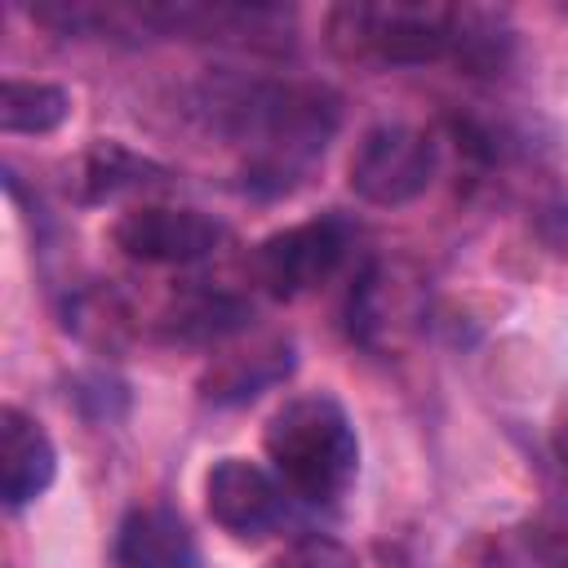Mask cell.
Listing matches in <instances>:
<instances>
[{
	"label": "cell",
	"instance_id": "obj_1",
	"mask_svg": "<svg viewBox=\"0 0 568 568\" xmlns=\"http://www.w3.org/2000/svg\"><path fill=\"white\" fill-rule=\"evenodd\" d=\"M266 457L284 488L311 506H333L359 470V439L333 395H297L266 422Z\"/></svg>",
	"mask_w": 568,
	"mask_h": 568
},
{
	"label": "cell",
	"instance_id": "obj_2",
	"mask_svg": "<svg viewBox=\"0 0 568 568\" xmlns=\"http://www.w3.org/2000/svg\"><path fill=\"white\" fill-rule=\"evenodd\" d=\"M222 115L231 133L253 146V173L288 186V178L328 146L337 98L306 84H248L222 102Z\"/></svg>",
	"mask_w": 568,
	"mask_h": 568
},
{
	"label": "cell",
	"instance_id": "obj_3",
	"mask_svg": "<svg viewBox=\"0 0 568 568\" xmlns=\"http://www.w3.org/2000/svg\"><path fill=\"white\" fill-rule=\"evenodd\" d=\"M466 9L426 0H377L337 4L328 13V44L351 62L422 67L439 58H462Z\"/></svg>",
	"mask_w": 568,
	"mask_h": 568
},
{
	"label": "cell",
	"instance_id": "obj_4",
	"mask_svg": "<svg viewBox=\"0 0 568 568\" xmlns=\"http://www.w3.org/2000/svg\"><path fill=\"white\" fill-rule=\"evenodd\" d=\"M351 248V226L342 217H311L297 226H284L275 235H266L253 248V280L271 293V297H302L311 288H320L324 280H333V271L346 262Z\"/></svg>",
	"mask_w": 568,
	"mask_h": 568
},
{
	"label": "cell",
	"instance_id": "obj_5",
	"mask_svg": "<svg viewBox=\"0 0 568 568\" xmlns=\"http://www.w3.org/2000/svg\"><path fill=\"white\" fill-rule=\"evenodd\" d=\"M351 191L368 204L395 209L417 200L435 178V142L408 124H377L351 155Z\"/></svg>",
	"mask_w": 568,
	"mask_h": 568
},
{
	"label": "cell",
	"instance_id": "obj_6",
	"mask_svg": "<svg viewBox=\"0 0 568 568\" xmlns=\"http://www.w3.org/2000/svg\"><path fill=\"white\" fill-rule=\"evenodd\" d=\"M111 240L124 257L146 266H182L200 262L222 244V226L200 209H169V204H142L115 217Z\"/></svg>",
	"mask_w": 568,
	"mask_h": 568
},
{
	"label": "cell",
	"instance_id": "obj_7",
	"mask_svg": "<svg viewBox=\"0 0 568 568\" xmlns=\"http://www.w3.org/2000/svg\"><path fill=\"white\" fill-rule=\"evenodd\" d=\"M204 506L235 541H262L284 519V484L248 457H222L204 475Z\"/></svg>",
	"mask_w": 568,
	"mask_h": 568
},
{
	"label": "cell",
	"instance_id": "obj_8",
	"mask_svg": "<svg viewBox=\"0 0 568 568\" xmlns=\"http://www.w3.org/2000/svg\"><path fill=\"white\" fill-rule=\"evenodd\" d=\"M58 475V448L36 417L22 408H0V497L9 510L31 506Z\"/></svg>",
	"mask_w": 568,
	"mask_h": 568
},
{
	"label": "cell",
	"instance_id": "obj_9",
	"mask_svg": "<svg viewBox=\"0 0 568 568\" xmlns=\"http://www.w3.org/2000/svg\"><path fill=\"white\" fill-rule=\"evenodd\" d=\"M120 568H200L186 519L169 506H133L115 532Z\"/></svg>",
	"mask_w": 568,
	"mask_h": 568
},
{
	"label": "cell",
	"instance_id": "obj_10",
	"mask_svg": "<svg viewBox=\"0 0 568 568\" xmlns=\"http://www.w3.org/2000/svg\"><path fill=\"white\" fill-rule=\"evenodd\" d=\"M417 320V288L404 284L390 266H373L359 275L351 293V337L364 346H382L390 328H404Z\"/></svg>",
	"mask_w": 568,
	"mask_h": 568
},
{
	"label": "cell",
	"instance_id": "obj_11",
	"mask_svg": "<svg viewBox=\"0 0 568 568\" xmlns=\"http://www.w3.org/2000/svg\"><path fill=\"white\" fill-rule=\"evenodd\" d=\"M248 302L235 293H217V288H191L182 293L169 311H164V337L169 342H186V346H213L226 342L235 333L248 328Z\"/></svg>",
	"mask_w": 568,
	"mask_h": 568
},
{
	"label": "cell",
	"instance_id": "obj_12",
	"mask_svg": "<svg viewBox=\"0 0 568 568\" xmlns=\"http://www.w3.org/2000/svg\"><path fill=\"white\" fill-rule=\"evenodd\" d=\"M288 368H293L288 346L284 342H266V346H253L248 355H226L204 377V395L213 404H240V399H253L262 386L280 382Z\"/></svg>",
	"mask_w": 568,
	"mask_h": 568
},
{
	"label": "cell",
	"instance_id": "obj_13",
	"mask_svg": "<svg viewBox=\"0 0 568 568\" xmlns=\"http://www.w3.org/2000/svg\"><path fill=\"white\" fill-rule=\"evenodd\" d=\"M164 169L133 155L129 146L120 142H93L80 160V200H111L120 191H138V186H151L160 182Z\"/></svg>",
	"mask_w": 568,
	"mask_h": 568
},
{
	"label": "cell",
	"instance_id": "obj_14",
	"mask_svg": "<svg viewBox=\"0 0 568 568\" xmlns=\"http://www.w3.org/2000/svg\"><path fill=\"white\" fill-rule=\"evenodd\" d=\"M71 115V93L44 80L0 84V129L4 133H53Z\"/></svg>",
	"mask_w": 568,
	"mask_h": 568
},
{
	"label": "cell",
	"instance_id": "obj_15",
	"mask_svg": "<svg viewBox=\"0 0 568 568\" xmlns=\"http://www.w3.org/2000/svg\"><path fill=\"white\" fill-rule=\"evenodd\" d=\"M271 568H359V559H355V550L342 546L337 537L306 532V537H297L293 546H284Z\"/></svg>",
	"mask_w": 568,
	"mask_h": 568
},
{
	"label": "cell",
	"instance_id": "obj_16",
	"mask_svg": "<svg viewBox=\"0 0 568 568\" xmlns=\"http://www.w3.org/2000/svg\"><path fill=\"white\" fill-rule=\"evenodd\" d=\"M524 541H528V555H532L541 568H568V510H564V506L541 510V515L524 528Z\"/></svg>",
	"mask_w": 568,
	"mask_h": 568
},
{
	"label": "cell",
	"instance_id": "obj_17",
	"mask_svg": "<svg viewBox=\"0 0 568 568\" xmlns=\"http://www.w3.org/2000/svg\"><path fill=\"white\" fill-rule=\"evenodd\" d=\"M546 240H550L559 253H568V209H559V213L546 217Z\"/></svg>",
	"mask_w": 568,
	"mask_h": 568
},
{
	"label": "cell",
	"instance_id": "obj_18",
	"mask_svg": "<svg viewBox=\"0 0 568 568\" xmlns=\"http://www.w3.org/2000/svg\"><path fill=\"white\" fill-rule=\"evenodd\" d=\"M555 453H559V462H564V470H568V404H564L559 426H555Z\"/></svg>",
	"mask_w": 568,
	"mask_h": 568
}]
</instances>
